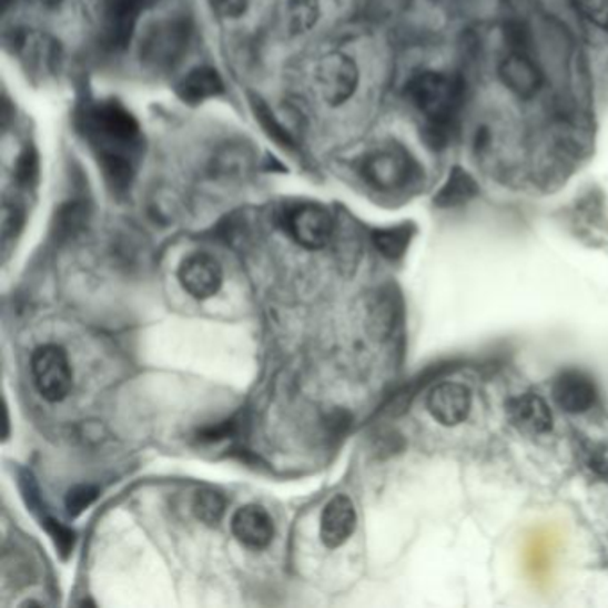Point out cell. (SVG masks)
<instances>
[{
  "instance_id": "6da1fadb",
  "label": "cell",
  "mask_w": 608,
  "mask_h": 608,
  "mask_svg": "<svg viewBox=\"0 0 608 608\" xmlns=\"http://www.w3.org/2000/svg\"><path fill=\"white\" fill-rule=\"evenodd\" d=\"M82 132L90 143L100 170L111 190L123 193L131 188L140 163V123L116 100H105L82 114Z\"/></svg>"
},
{
  "instance_id": "7a4b0ae2",
  "label": "cell",
  "mask_w": 608,
  "mask_h": 608,
  "mask_svg": "<svg viewBox=\"0 0 608 608\" xmlns=\"http://www.w3.org/2000/svg\"><path fill=\"white\" fill-rule=\"evenodd\" d=\"M407 99L423 119L428 143L434 146L446 143L463 104L459 79L440 72L418 73L407 84Z\"/></svg>"
},
{
  "instance_id": "3957f363",
  "label": "cell",
  "mask_w": 608,
  "mask_h": 608,
  "mask_svg": "<svg viewBox=\"0 0 608 608\" xmlns=\"http://www.w3.org/2000/svg\"><path fill=\"white\" fill-rule=\"evenodd\" d=\"M191 38L193 23L186 13H169L152 20L141 34V63L152 72H170L186 55Z\"/></svg>"
},
{
  "instance_id": "277c9868",
  "label": "cell",
  "mask_w": 608,
  "mask_h": 608,
  "mask_svg": "<svg viewBox=\"0 0 608 608\" xmlns=\"http://www.w3.org/2000/svg\"><path fill=\"white\" fill-rule=\"evenodd\" d=\"M363 178L375 190L398 191L418 178V163L399 145L384 146L369 154L361 166Z\"/></svg>"
},
{
  "instance_id": "5b68a950",
  "label": "cell",
  "mask_w": 608,
  "mask_h": 608,
  "mask_svg": "<svg viewBox=\"0 0 608 608\" xmlns=\"http://www.w3.org/2000/svg\"><path fill=\"white\" fill-rule=\"evenodd\" d=\"M31 373L41 398L50 404L63 402L73 386L69 355L61 346L43 345L32 352Z\"/></svg>"
},
{
  "instance_id": "8992f818",
  "label": "cell",
  "mask_w": 608,
  "mask_h": 608,
  "mask_svg": "<svg viewBox=\"0 0 608 608\" xmlns=\"http://www.w3.org/2000/svg\"><path fill=\"white\" fill-rule=\"evenodd\" d=\"M284 229L300 246L320 250L331 241L334 219L323 205L302 204L287 211Z\"/></svg>"
},
{
  "instance_id": "52a82bcc",
  "label": "cell",
  "mask_w": 608,
  "mask_h": 608,
  "mask_svg": "<svg viewBox=\"0 0 608 608\" xmlns=\"http://www.w3.org/2000/svg\"><path fill=\"white\" fill-rule=\"evenodd\" d=\"M316 79L327 104H345L359 87V67L349 55L334 52L320 61Z\"/></svg>"
},
{
  "instance_id": "ba28073f",
  "label": "cell",
  "mask_w": 608,
  "mask_h": 608,
  "mask_svg": "<svg viewBox=\"0 0 608 608\" xmlns=\"http://www.w3.org/2000/svg\"><path fill=\"white\" fill-rule=\"evenodd\" d=\"M472 391L459 382H440L428 393V413L443 427H457L466 422L472 413Z\"/></svg>"
},
{
  "instance_id": "9c48e42d",
  "label": "cell",
  "mask_w": 608,
  "mask_h": 608,
  "mask_svg": "<svg viewBox=\"0 0 608 608\" xmlns=\"http://www.w3.org/2000/svg\"><path fill=\"white\" fill-rule=\"evenodd\" d=\"M179 281L188 295L196 300H207L222 290L223 270L213 255L196 252L182 261Z\"/></svg>"
},
{
  "instance_id": "30bf717a",
  "label": "cell",
  "mask_w": 608,
  "mask_h": 608,
  "mask_svg": "<svg viewBox=\"0 0 608 608\" xmlns=\"http://www.w3.org/2000/svg\"><path fill=\"white\" fill-rule=\"evenodd\" d=\"M152 0H105L104 40L108 47L119 50L131 41L138 20Z\"/></svg>"
},
{
  "instance_id": "8fae6325",
  "label": "cell",
  "mask_w": 608,
  "mask_h": 608,
  "mask_svg": "<svg viewBox=\"0 0 608 608\" xmlns=\"http://www.w3.org/2000/svg\"><path fill=\"white\" fill-rule=\"evenodd\" d=\"M357 527V513L354 501L346 495L328 499L320 519V537L328 549L341 548Z\"/></svg>"
},
{
  "instance_id": "7c38bea8",
  "label": "cell",
  "mask_w": 608,
  "mask_h": 608,
  "mask_svg": "<svg viewBox=\"0 0 608 608\" xmlns=\"http://www.w3.org/2000/svg\"><path fill=\"white\" fill-rule=\"evenodd\" d=\"M507 416L518 430L540 436L554 428V414L545 398L536 393H523L507 402Z\"/></svg>"
},
{
  "instance_id": "4fadbf2b",
  "label": "cell",
  "mask_w": 608,
  "mask_h": 608,
  "mask_svg": "<svg viewBox=\"0 0 608 608\" xmlns=\"http://www.w3.org/2000/svg\"><path fill=\"white\" fill-rule=\"evenodd\" d=\"M554 399L560 409L569 414H584L595 405L596 386L589 375L578 369H566L555 378Z\"/></svg>"
},
{
  "instance_id": "5bb4252c",
  "label": "cell",
  "mask_w": 608,
  "mask_h": 608,
  "mask_svg": "<svg viewBox=\"0 0 608 608\" xmlns=\"http://www.w3.org/2000/svg\"><path fill=\"white\" fill-rule=\"evenodd\" d=\"M232 534L250 549H264L272 543L273 519L261 505H245L236 510L231 521Z\"/></svg>"
},
{
  "instance_id": "9a60e30c",
  "label": "cell",
  "mask_w": 608,
  "mask_h": 608,
  "mask_svg": "<svg viewBox=\"0 0 608 608\" xmlns=\"http://www.w3.org/2000/svg\"><path fill=\"white\" fill-rule=\"evenodd\" d=\"M499 79L507 90L521 99H531L543 87V72L525 52H514L501 61Z\"/></svg>"
},
{
  "instance_id": "2e32d148",
  "label": "cell",
  "mask_w": 608,
  "mask_h": 608,
  "mask_svg": "<svg viewBox=\"0 0 608 608\" xmlns=\"http://www.w3.org/2000/svg\"><path fill=\"white\" fill-rule=\"evenodd\" d=\"M179 97L188 104H200L205 100L222 95L223 81L220 73L210 67L191 70L186 78L179 82Z\"/></svg>"
},
{
  "instance_id": "e0dca14e",
  "label": "cell",
  "mask_w": 608,
  "mask_h": 608,
  "mask_svg": "<svg viewBox=\"0 0 608 608\" xmlns=\"http://www.w3.org/2000/svg\"><path fill=\"white\" fill-rule=\"evenodd\" d=\"M478 195V184L475 179L472 178V173L466 172L459 166H455L449 172L448 179L440 188L434 204L443 210H452V207H459V205L468 204L469 200L475 199Z\"/></svg>"
},
{
  "instance_id": "ac0fdd59",
  "label": "cell",
  "mask_w": 608,
  "mask_h": 608,
  "mask_svg": "<svg viewBox=\"0 0 608 608\" xmlns=\"http://www.w3.org/2000/svg\"><path fill=\"white\" fill-rule=\"evenodd\" d=\"M368 316L369 325H372V332L375 336H389L391 332L395 331L399 316V304L396 293L387 290V287L377 291L373 295L372 304H369Z\"/></svg>"
},
{
  "instance_id": "d6986e66",
  "label": "cell",
  "mask_w": 608,
  "mask_h": 608,
  "mask_svg": "<svg viewBox=\"0 0 608 608\" xmlns=\"http://www.w3.org/2000/svg\"><path fill=\"white\" fill-rule=\"evenodd\" d=\"M90 210L82 200H70L60 205L55 211L54 223H52V234L58 241H69L78 237L87 229Z\"/></svg>"
},
{
  "instance_id": "ffe728a7",
  "label": "cell",
  "mask_w": 608,
  "mask_h": 608,
  "mask_svg": "<svg viewBox=\"0 0 608 608\" xmlns=\"http://www.w3.org/2000/svg\"><path fill=\"white\" fill-rule=\"evenodd\" d=\"M23 60L38 73H52L60 63V49L45 37H28L20 41Z\"/></svg>"
},
{
  "instance_id": "44dd1931",
  "label": "cell",
  "mask_w": 608,
  "mask_h": 608,
  "mask_svg": "<svg viewBox=\"0 0 608 608\" xmlns=\"http://www.w3.org/2000/svg\"><path fill=\"white\" fill-rule=\"evenodd\" d=\"M413 225H396V227L377 229L373 232V245L377 246L387 260H399L405 254V250L409 249L411 240H413Z\"/></svg>"
},
{
  "instance_id": "7402d4cb",
  "label": "cell",
  "mask_w": 608,
  "mask_h": 608,
  "mask_svg": "<svg viewBox=\"0 0 608 608\" xmlns=\"http://www.w3.org/2000/svg\"><path fill=\"white\" fill-rule=\"evenodd\" d=\"M250 108L254 113L255 120L260 123L261 129L266 132L270 140L275 141L277 145L284 149H295V138L291 136V132L282 125L277 114L270 110L268 105L260 97H250Z\"/></svg>"
},
{
  "instance_id": "603a6c76",
  "label": "cell",
  "mask_w": 608,
  "mask_h": 608,
  "mask_svg": "<svg viewBox=\"0 0 608 608\" xmlns=\"http://www.w3.org/2000/svg\"><path fill=\"white\" fill-rule=\"evenodd\" d=\"M227 499L219 490L200 489L193 498V513L207 527H216L225 516Z\"/></svg>"
},
{
  "instance_id": "cb8c5ba5",
  "label": "cell",
  "mask_w": 608,
  "mask_h": 608,
  "mask_svg": "<svg viewBox=\"0 0 608 608\" xmlns=\"http://www.w3.org/2000/svg\"><path fill=\"white\" fill-rule=\"evenodd\" d=\"M318 0H287V26L291 32L304 34L318 22Z\"/></svg>"
},
{
  "instance_id": "d4e9b609",
  "label": "cell",
  "mask_w": 608,
  "mask_h": 608,
  "mask_svg": "<svg viewBox=\"0 0 608 608\" xmlns=\"http://www.w3.org/2000/svg\"><path fill=\"white\" fill-rule=\"evenodd\" d=\"M41 527L45 528L50 539L54 543L58 554L61 555V559H69L72 555L73 546H75V531L72 528L64 527L63 523L58 519L49 518V516H41Z\"/></svg>"
},
{
  "instance_id": "484cf974",
  "label": "cell",
  "mask_w": 608,
  "mask_h": 608,
  "mask_svg": "<svg viewBox=\"0 0 608 608\" xmlns=\"http://www.w3.org/2000/svg\"><path fill=\"white\" fill-rule=\"evenodd\" d=\"M97 498H99V487L82 484V486H75L69 490L64 504H67L70 516L78 518L79 514L84 513Z\"/></svg>"
},
{
  "instance_id": "4316f807",
  "label": "cell",
  "mask_w": 608,
  "mask_h": 608,
  "mask_svg": "<svg viewBox=\"0 0 608 608\" xmlns=\"http://www.w3.org/2000/svg\"><path fill=\"white\" fill-rule=\"evenodd\" d=\"M38 178V155L32 149L26 150L17 163V181L22 186H32Z\"/></svg>"
},
{
  "instance_id": "83f0119b",
  "label": "cell",
  "mask_w": 608,
  "mask_h": 608,
  "mask_svg": "<svg viewBox=\"0 0 608 608\" xmlns=\"http://www.w3.org/2000/svg\"><path fill=\"white\" fill-rule=\"evenodd\" d=\"M23 225V213L17 205H4L2 211V240L4 246H8L11 240L19 236L20 229Z\"/></svg>"
},
{
  "instance_id": "f1b7e54d",
  "label": "cell",
  "mask_w": 608,
  "mask_h": 608,
  "mask_svg": "<svg viewBox=\"0 0 608 608\" xmlns=\"http://www.w3.org/2000/svg\"><path fill=\"white\" fill-rule=\"evenodd\" d=\"M580 10L590 23L608 32V0H580Z\"/></svg>"
},
{
  "instance_id": "f546056e",
  "label": "cell",
  "mask_w": 608,
  "mask_h": 608,
  "mask_svg": "<svg viewBox=\"0 0 608 608\" xmlns=\"http://www.w3.org/2000/svg\"><path fill=\"white\" fill-rule=\"evenodd\" d=\"M240 423L236 419H227V422L219 423L214 427L204 428L199 432V439L205 443H214V440L227 439V437L236 436Z\"/></svg>"
},
{
  "instance_id": "4dcf8cb0",
  "label": "cell",
  "mask_w": 608,
  "mask_h": 608,
  "mask_svg": "<svg viewBox=\"0 0 608 608\" xmlns=\"http://www.w3.org/2000/svg\"><path fill=\"white\" fill-rule=\"evenodd\" d=\"M216 13L225 19H237L249 8V0H210Z\"/></svg>"
},
{
  "instance_id": "1f68e13d",
  "label": "cell",
  "mask_w": 608,
  "mask_h": 608,
  "mask_svg": "<svg viewBox=\"0 0 608 608\" xmlns=\"http://www.w3.org/2000/svg\"><path fill=\"white\" fill-rule=\"evenodd\" d=\"M47 4H55V2H60V0H45Z\"/></svg>"
}]
</instances>
